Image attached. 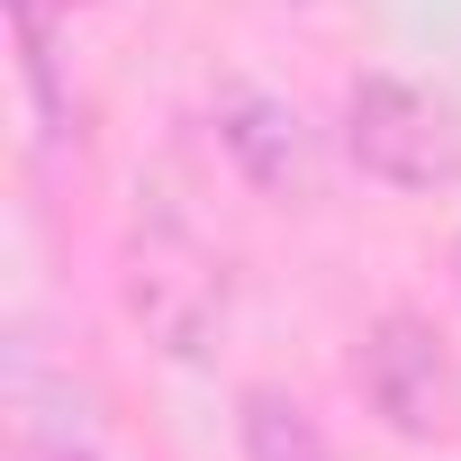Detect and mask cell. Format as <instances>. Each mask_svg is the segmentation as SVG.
<instances>
[{
  "instance_id": "cell-1",
  "label": "cell",
  "mask_w": 461,
  "mask_h": 461,
  "mask_svg": "<svg viewBox=\"0 0 461 461\" xmlns=\"http://www.w3.org/2000/svg\"><path fill=\"white\" fill-rule=\"evenodd\" d=\"M118 299L145 326V344L172 362H208L226 335V308H236L226 254H208L190 226H136L127 254H118Z\"/></svg>"
},
{
  "instance_id": "cell-2",
  "label": "cell",
  "mask_w": 461,
  "mask_h": 461,
  "mask_svg": "<svg viewBox=\"0 0 461 461\" xmlns=\"http://www.w3.org/2000/svg\"><path fill=\"white\" fill-rule=\"evenodd\" d=\"M344 154L389 190H452L461 181V109L407 73H362L344 91Z\"/></svg>"
},
{
  "instance_id": "cell-3",
  "label": "cell",
  "mask_w": 461,
  "mask_h": 461,
  "mask_svg": "<svg viewBox=\"0 0 461 461\" xmlns=\"http://www.w3.org/2000/svg\"><path fill=\"white\" fill-rule=\"evenodd\" d=\"M353 389H362V407H371L398 443H443V434L461 425V371H452L443 335H434L416 308H389V317L362 326V344H353Z\"/></svg>"
},
{
  "instance_id": "cell-4",
  "label": "cell",
  "mask_w": 461,
  "mask_h": 461,
  "mask_svg": "<svg viewBox=\"0 0 461 461\" xmlns=\"http://www.w3.org/2000/svg\"><path fill=\"white\" fill-rule=\"evenodd\" d=\"M217 145L263 199H317V127L263 91V82H226L217 91Z\"/></svg>"
},
{
  "instance_id": "cell-5",
  "label": "cell",
  "mask_w": 461,
  "mask_h": 461,
  "mask_svg": "<svg viewBox=\"0 0 461 461\" xmlns=\"http://www.w3.org/2000/svg\"><path fill=\"white\" fill-rule=\"evenodd\" d=\"M236 434H245V461H335L326 425L308 416V398H290L281 380H254L236 398Z\"/></svg>"
},
{
  "instance_id": "cell-6",
  "label": "cell",
  "mask_w": 461,
  "mask_h": 461,
  "mask_svg": "<svg viewBox=\"0 0 461 461\" xmlns=\"http://www.w3.org/2000/svg\"><path fill=\"white\" fill-rule=\"evenodd\" d=\"M91 10V0H10V19H19V46H28V82L55 100V28Z\"/></svg>"
},
{
  "instance_id": "cell-7",
  "label": "cell",
  "mask_w": 461,
  "mask_h": 461,
  "mask_svg": "<svg viewBox=\"0 0 461 461\" xmlns=\"http://www.w3.org/2000/svg\"><path fill=\"white\" fill-rule=\"evenodd\" d=\"M452 290H461V236H452Z\"/></svg>"
},
{
  "instance_id": "cell-8",
  "label": "cell",
  "mask_w": 461,
  "mask_h": 461,
  "mask_svg": "<svg viewBox=\"0 0 461 461\" xmlns=\"http://www.w3.org/2000/svg\"><path fill=\"white\" fill-rule=\"evenodd\" d=\"M64 461H73V452H64Z\"/></svg>"
}]
</instances>
